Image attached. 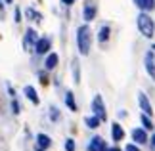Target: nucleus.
<instances>
[{
  "label": "nucleus",
  "mask_w": 155,
  "mask_h": 151,
  "mask_svg": "<svg viewBox=\"0 0 155 151\" xmlns=\"http://www.w3.org/2000/svg\"><path fill=\"white\" fill-rule=\"evenodd\" d=\"M23 92H25V96L29 98V101H31L33 105H38V103H40V100H38V96H37V90H35L33 86H25V90H23Z\"/></svg>",
  "instance_id": "f8f14e48"
},
{
  "label": "nucleus",
  "mask_w": 155,
  "mask_h": 151,
  "mask_svg": "<svg viewBox=\"0 0 155 151\" xmlns=\"http://www.w3.org/2000/svg\"><path fill=\"white\" fill-rule=\"evenodd\" d=\"M73 75H75V82H79L81 80V71H79V61H73Z\"/></svg>",
  "instance_id": "412c9836"
},
{
  "label": "nucleus",
  "mask_w": 155,
  "mask_h": 151,
  "mask_svg": "<svg viewBox=\"0 0 155 151\" xmlns=\"http://www.w3.org/2000/svg\"><path fill=\"white\" fill-rule=\"evenodd\" d=\"M90 44H92V34L88 25H81L77 29V46H79L81 56H88L90 54Z\"/></svg>",
  "instance_id": "f257e3e1"
},
{
  "label": "nucleus",
  "mask_w": 155,
  "mask_h": 151,
  "mask_svg": "<svg viewBox=\"0 0 155 151\" xmlns=\"http://www.w3.org/2000/svg\"><path fill=\"white\" fill-rule=\"evenodd\" d=\"M151 147L155 149V134H153V138H151Z\"/></svg>",
  "instance_id": "c85d7f7f"
},
{
  "label": "nucleus",
  "mask_w": 155,
  "mask_h": 151,
  "mask_svg": "<svg viewBox=\"0 0 155 151\" xmlns=\"http://www.w3.org/2000/svg\"><path fill=\"white\" fill-rule=\"evenodd\" d=\"M73 2H75V0H61V4H63V6H71Z\"/></svg>",
  "instance_id": "cd10ccee"
},
{
  "label": "nucleus",
  "mask_w": 155,
  "mask_h": 151,
  "mask_svg": "<svg viewBox=\"0 0 155 151\" xmlns=\"http://www.w3.org/2000/svg\"><path fill=\"white\" fill-rule=\"evenodd\" d=\"M132 140H134L136 143H146V142H147L146 128H134V130H132Z\"/></svg>",
  "instance_id": "6e6552de"
},
{
  "label": "nucleus",
  "mask_w": 155,
  "mask_h": 151,
  "mask_svg": "<svg viewBox=\"0 0 155 151\" xmlns=\"http://www.w3.org/2000/svg\"><path fill=\"white\" fill-rule=\"evenodd\" d=\"M4 2H6V4H10V2H12V0H4Z\"/></svg>",
  "instance_id": "2f4dec72"
},
{
  "label": "nucleus",
  "mask_w": 155,
  "mask_h": 151,
  "mask_svg": "<svg viewBox=\"0 0 155 151\" xmlns=\"http://www.w3.org/2000/svg\"><path fill=\"white\" fill-rule=\"evenodd\" d=\"M111 136H113V140H115V142H121L123 138H124V130H123V126L119 124V123H113V126H111Z\"/></svg>",
  "instance_id": "9b49d317"
},
{
  "label": "nucleus",
  "mask_w": 155,
  "mask_h": 151,
  "mask_svg": "<svg viewBox=\"0 0 155 151\" xmlns=\"http://www.w3.org/2000/svg\"><path fill=\"white\" fill-rule=\"evenodd\" d=\"M109 40V27L104 25L102 29H100V34H98V42L100 44H105V42Z\"/></svg>",
  "instance_id": "dca6fc26"
},
{
  "label": "nucleus",
  "mask_w": 155,
  "mask_h": 151,
  "mask_svg": "<svg viewBox=\"0 0 155 151\" xmlns=\"http://www.w3.org/2000/svg\"><path fill=\"white\" fill-rule=\"evenodd\" d=\"M107 151H121L119 147H111V149H107Z\"/></svg>",
  "instance_id": "c756f323"
},
{
  "label": "nucleus",
  "mask_w": 155,
  "mask_h": 151,
  "mask_svg": "<svg viewBox=\"0 0 155 151\" xmlns=\"http://www.w3.org/2000/svg\"><path fill=\"white\" fill-rule=\"evenodd\" d=\"M58 59H59V57H58V54H54V52L48 54V57H46V61H44V67L48 69V71H52V69L58 65Z\"/></svg>",
  "instance_id": "2eb2a0df"
},
{
  "label": "nucleus",
  "mask_w": 155,
  "mask_h": 151,
  "mask_svg": "<svg viewBox=\"0 0 155 151\" xmlns=\"http://www.w3.org/2000/svg\"><path fill=\"white\" fill-rule=\"evenodd\" d=\"M50 117H52V120H58V119H59V113H58V109H56V107H52V111H50Z\"/></svg>",
  "instance_id": "b1692460"
},
{
  "label": "nucleus",
  "mask_w": 155,
  "mask_h": 151,
  "mask_svg": "<svg viewBox=\"0 0 155 151\" xmlns=\"http://www.w3.org/2000/svg\"><path fill=\"white\" fill-rule=\"evenodd\" d=\"M27 17H29V19H35V21H40V14H38V11H35L33 8L27 10Z\"/></svg>",
  "instance_id": "aec40b11"
},
{
  "label": "nucleus",
  "mask_w": 155,
  "mask_h": 151,
  "mask_svg": "<svg viewBox=\"0 0 155 151\" xmlns=\"http://www.w3.org/2000/svg\"><path fill=\"white\" fill-rule=\"evenodd\" d=\"M142 124H144V128L146 130H151L153 128V124H151V119H150V115H142Z\"/></svg>",
  "instance_id": "6ab92c4d"
},
{
  "label": "nucleus",
  "mask_w": 155,
  "mask_h": 151,
  "mask_svg": "<svg viewBox=\"0 0 155 151\" xmlns=\"http://www.w3.org/2000/svg\"><path fill=\"white\" fill-rule=\"evenodd\" d=\"M138 103L142 107V111H144L146 115H153V109H151V103H150V100L146 98V94L144 92H138Z\"/></svg>",
  "instance_id": "423d86ee"
},
{
  "label": "nucleus",
  "mask_w": 155,
  "mask_h": 151,
  "mask_svg": "<svg viewBox=\"0 0 155 151\" xmlns=\"http://www.w3.org/2000/svg\"><path fill=\"white\" fill-rule=\"evenodd\" d=\"M84 123H86V126H88V128H98V126H100V123H102V119L94 115V117H86V120H84Z\"/></svg>",
  "instance_id": "a211bd4d"
},
{
  "label": "nucleus",
  "mask_w": 155,
  "mask_h": 151,
  "mask_svg": "<svg viewBox=\"0 0 155 151\" xmlns=\"http://www.w3.org/2000/svg\"><path fill=\"white\" fill-rule=\"evenodd\" d=\"M146 71L151 75V78H155V59H153V52L146 54Z\"/></svg>",
  "instance_id": "9d476101"
},
{
  "label": "nucleus",
  "mask_w": 155,
  "mask_h": 151,
  "mask_svg": "<svg viewBox=\"0 0 155 151\" xmlns=\"http://www.w3.org/2000/svg\"><path fill=\"white\" fill-rule=\"evenodd\" d=\"M37 151H46V149H40V147H38V149H37Z\"/></svg>",
  "instance_id": "473e14b6"
},
{
  "label": "nucleus",
  "mask_w": 155,
  "mask_h": 151,
  "mask_svg": "<svg viewBox=\"0 0 155 151\" xmlns=\"http://www.w3.org/2000/svg\"><path fill=\"white\" fill-rule=\"evenodd\" d=\"M40 82H42V84H48V78H46L44 73H40Z\"/></svg>",
  "instance_id": "bb28decb"
},
{
  "label": "nucleus",
  "mask_w": 155,
  "mask_h": 151,
  "mask_svg": "<svg viewBox=\"0 0 155 151\" xmlns=\"http://www.w3.org/2000/svg\"><path fill=\"white\" fill-rule=\"evenodd\" d=\"M50 46H52L50 38L48 37H42V38H38L37 46H35V52H37V54H46V52L50 50Z\"/></svg>",
  "instance_id": "0eeeda50"
},
{
  "label": "nucleus",
  "mask_w": 155,
  "mask_h": 151,
  "mask_svg": "<svg viewBox=\"0 0 155 151\" xmlns=\"http://www.w3.org/2000/svg\"><path fill=\"white\" fill-rule=\"evenodd\" d=\"M37 143H38L40 149H48L52 146V140H50V136H46V134H38L37 136Z\"/></svg>",
  "instance_id": "4468645a"
},
{
  "label": "nucleus",
  "mask_w": 155,
  "mask_h": 151,
  "mask_svg": "<svg viewBox=\"0 0 155 151\" xmlns=\"http://www.w3.org/2000/svg\"><path fill=\"white\" fill-rule=\"evenodd\" d=\"M124 151H140V149H138V147H136V146H134V143H128V146H127V147H124Z\"/></svg>",
  "instance_id": "393cba45"
},
{
  "label": "nucleus",
  "mask_w": 155,
  "mask_h": 151,
  "mask_svg": "<svg viewBox=\"0 0 155 151\" xmlns=\"http://www.w3.org/2000/svg\"><path fill=\"white\" fill-rule=\"evenodd\" d=\"M4 4H6V2H4V0H0V10H2V8H4Z\"/></svg>",
  "instance_id": "7c9ffc66"
},
{
  "label": "nucleus",
  "mask_w": 155,
  "mask_h": 151,
  "mask_svg": "<svg viewBox=\"0 0 155 151\" xmlns=\"http://www.w3.org/2000/svg\"><path fill=\"white\" fill-rule=\"evenodd\" d=\"M134 4L142 11H153L155 10V0H134Z\"/></svg>",
  "instance_id": "1a4fd4ad"
},
{
  "label": "nucleus",
  "mask_w": 155,
  "mask_h": 151,
  "mask_svg": "<svg viewBox=\"0 0 155 151\" xmlns=\"http://www.w3.org/2000/svg\"><path fill=\"white\" fill-rule=\"evenodd\" d=\"M37 42H38L37 31H35V29H27L25 37H23V48H25V50H31V48L37 46Z\"/></svg>",
  "instance_id": "20e7f679"
},
{
  "label": "nucleus",
  "mask_w": 155,
  "mask_h": 151,
  "mask_svg": "<svg viewBox=\"0 0 155 151\" xmlns=\"http://www.w3.org/2000/svg\"><path fill=\"white\" fill-rule=\"evenodd\" d=\"M136 25H138V31L144 34L146 38H151L155 34V23L151 19V15H147L146 11H142L138 15V19H136Z\"/></svg>",
  "instance_id": "f03ea898"
},
{
  "label": "nucleus",
  "mask_w": 155,
  "mask_h": 151,
  "mask_svg": "<svg viewBox=\"0 0 155 151\" xmlns=\"http://www.w3.org/2000/svg\"><path fill=\"white\" fill-rule=\"evenodd\" d=\"M19 21H21V10L15 8V23H19Z\"/></svg>",
  "instance_id": "a878e982"
},
{
  "label": "nucleus",
  "mask_w": 155,
  "mask_h": 151,
  "mask_svg": "<svg viewBox=\"0 0 155 151\" xmlns=\"http://www.w3.org/2000/svg\"><path fill=\"white\" fill-rule=\"evenodd\" d=\"M12 111H14V115H19L21 111V105L17 103V98H12Z\"/></svg>",
  "instance_id": "4be33fe9"
},
{
  "label": "nucleus",
  "mask_w": 155,
  "mask_h": 151,
  "mask_svg": "<svg viewBox=\"0 0 155 151\" xmlns=\"http://www.w3.org/2000/svg\"><path fill=\"white\" fill-rule=\"evenodd\" d=\"M92 111L96 117H100L102 120L107 119V113H105V107H104V100H102V96H94V100H92Z\"/></svg>",
  "instance_id": "7ed1b4c3"
},
{
  "label": "nucleus",
  "mask_w": 155,
  "mask_h": 151,
  "mask_svg": "<svg viewBox=\"0 0 155 151\" xmlns=\"http://www.w3.org/2000/svg\"><path fill=\"white\" fill-rule=\"evenodd\" d=\"M65 149H67V151H75V140L67 138V142H65Z\"/></svg>",
  "instance_id": "5701e85b"
},
{
  "label": "nucleus",
  "mask_w": 155,
  "mask_h": 151,
  "mask_svg": "<svg viewBox=\"0 0 155 151\" xmlns=\"http://www.w3.org/2000/svg\"><path fill=\"white\" fill-rule=\"evenodd\" d=\"M65 103H67V107H69L73 113L77 111V103H75V96H73V92H67V94H65Z\"/></svg>",
  "instance_id": "f3484780"
},
{
  "label": "nucleus",
  "mask_w": 155,
  "mask_h": 151,
  "mask_svg": "<svg viewBox=\"0 0 155 151\" xmlns=\"http://www.w3.org/2000/svg\"><path fill=\"white\" fill-rule=\"evenodd\" d=\"M88 151H107V146H105V140L100 136H94L90 143H88Z\"/></svg>",
  "instance_id": "39448f33"
},
{
  "label": "nucleus",
  "mask_w": 155,
  "mask_h": 151,
  "mask_svg": "<svg viewBox=\"0 0 155 151\" xmlns=\"http://www.w3.org/2000/svg\"><path fill=\"white\" fill-rule=\"evenodd\" d=\"M94 17H96V4L86 2V4H84V19H86V21H92Z\"/></svg>",
  "instance_id": "ddd939ff"
}]
</instances>
